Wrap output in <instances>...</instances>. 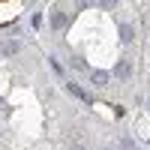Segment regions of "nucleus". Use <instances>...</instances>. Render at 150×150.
<instances>
[{
	"label": "nucleus",
	"mask_w": 150,
	"mask_h": 150,
	"mask_svg": "<svg viewBox=\"0 0 150 150\" xmlns=\"http://www.w3.org/2000/svg\"><path fill=\"white\" fill-rule=\"evenodd\" d=\"M66 24H69V15H66L63 9H54V12H51V27H54V30H63Z\"/></svg>",
	"instance_id": "f257e3e1"
},
{
	"label": "nucleus",
	"mask_w": 150,
	"mask_h": 150,
	"mask_svg": "<svg viewBox=\"0 0 150 150\" xmlns=\"http://www.w3.org/2000/svg\"><path fill=\"white\" fill-rule=\"evenodd\" d=\"M18 51H21V42L18 39H9V42L0 45V54H3V57H12V54H18Z\"/></svg>",
	"instance_id": "f03ea898"
},
{
	"label": "nucleus",
	"mask_w": 150,
	"mask_h": 150,
	"mask_svg": "<svg viewBox=\"0 0 150 150\" xmlns=\"http://www.w3.org/2000/svg\"><path fill=\"white\" fill-rule=\"evenodd\" d=\"M114 75H117V78H123V81H126L129 75H132V63H129V60H120V63L114 66Z\"/></svg>",
	"instance_id": "7ed1b4c3"
},
{
	"label": "nucleus",
	"mask_w": 150,
	"mask_h": 150,
	"mask_svg": "<svg viewBox=\"0 0 150 150\" xmlns=\"http://www.w3.org/2000/svg\"><path fill=\"white\" fill-rule=\"evenodd\" d=\"M120 39L126 42V45L135 39V27H132V24H120Z\"/></svg>",
	"instance_id": "20e7f679"
},
{
	"label": "nucleus",
	"mask_w": 150,
	"mask_h": 150,
	"mask_svg": "<svg viewBox=\"0 0 150 150\" xmlns=\"http://www.w3.org/2000/svg\"><path fill=\"white\" fill-rule=\"evenodd\" d=\"M90 81H93L96 87H105V81H108V72H102V69H93V72H90Z\"/></svg>",
	"instance_id": "39448f33"
},
{
	"label": "nucleus",
	"mask_w": 150,
	"mask_h": 150,
	"mask_svg": "<svg viewBox=\"0 0 150 150\" xmlns=\"http://www.w3.org/2000/svg\"><path fill=\"white\" fill-rule=\"evenodd\" d=\"M66 90L75 96V99H84V102H87V99H90V96H87V90H81V87L78 84H66Z\"/></svg>",
	"instance_id": "423d86ee"
},
{
	"label": "nucleus",
	"mask_w": 150,
	"mask_h": 150,
	"mask_svg": "<svg viewBox=\"0 0 150 150\" xmlns=\"http://www.w3.org/2000/svg\"><path fill=\"white\" fill-rule=\"evenodd\" d=\"M99 6L102 9H117V0H99Z\"/></svg>",
	"instance_id": "0eeeda50"
},
{
	"label": "nucleus",
	"mask_w": 150,
	"mask_h": 150,
	"mask_svg": "<svg viewBox=\"0 0 150 150\" xmlns=\"http://www.w3.org/2000/svg\"><path fill=\"white\" fill-rule=\"evenodd\" d=\"M105 150H111V147H105Z\"/></svg>",
	"instance_id": "6e6552de"
},
{
	"label": "nucleus",
	"mask_w": 150,
	"mask_h": 150,
	"mask_svg": "<svg viewBox=\"0 0 150 150\" xmlns=\"http://www.w3.org/2000/svg\"><path fill=\"white\" fill-rule=\"evenodd\" d=\"M147 108H150V102H147Z\"/></svg>",
	"instance_id": "1a4fd4ad"
}]
</instances>
